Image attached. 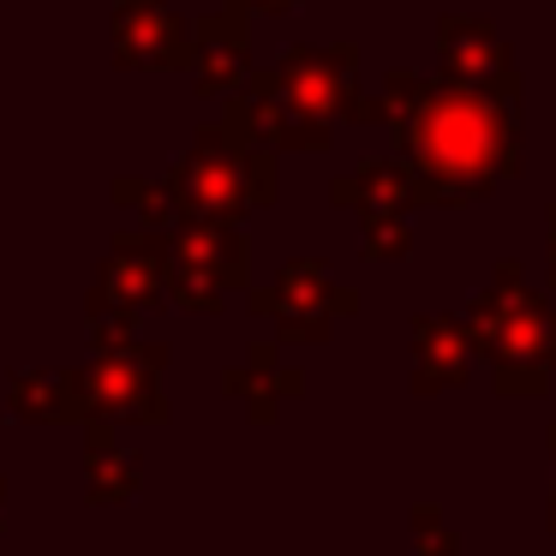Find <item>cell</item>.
<instances>
[{"label":"cell","mask_w":556,"mask_h":556,"mask_svg":"<svg viewBox=\"0 0 556 556\" xmlns=\"http://www.w3.org/2000/svg\"><path fill=\"white\" fill-rule=\"evenodd\" d=\"M109 49L121 73H174L192 66V25L174 0H114Z\"/></svg>","instance_id":"9"},{"label":"cell","mask_w":556,"mask_h":556,"mask_svg":"<svg viewBox=\"0 0 556 556\" xmlns=\"http://www.w3.org/2000/svg\"><path fill=\"white\" fill-rule=\"evenodd\" d=\"M233 7H240V13H293L300 0H233Z\"/></svg>","instance_id":"20"},{"label":"cell","mask_w":556,"mask_h":556,"mask_svg":"<svg viewBox=\"0 0 556 556\" xmlns=\"http://www.w3.org/2000/svg\"><path fill=\"white\" fill-rule=\"evenodd\" d=\"M0 508H7V491H0Z\"/></svg>","instance_id":"22"},{"label":"cell","mask_w":556,"mask_h":556,"mask_svg":"<svg viewBox=\"0 0 556 556\" xmlns=\"http://www.w3.org/2000/svg\"><path fill=\"white\" fill-rule=\"evenodd\" d=\"M168 305V245L156 233L132 228L114 233L109 257L97 264V281H90V341H132L138 317L162 312Z\"/></svg>","instance_id":"6"},{"label":"cell","mask_w":556,"mask_h":556,"mask_svg":"<svg viewBox=\"0 0 556 556\" xmlns=\"http://www.w3.org/2000/svg\"><path fill=\"white\" fill-rule=\"evenodd\" d=\"M168 300L192 317H216L228 293H252V240L233 222H180L168 233Z\"/></svg>","instance_id":"5"},{"label":"cell","mask_w":556,"mask_h":556,"mask_svg":"<svg viewBox=\"0 0 556 556\" xmlns=\"http://www.w3.org/2000/svg\"><path fill=\"white\" fill-rule=\"evenodd\" d=\"M138 491H144V460L121 448L114 425L85 419V496L97 508H126Z\"/></svg>","instance_id":"16"},{"label":"cell","mask_w":556,"mask_h":556,"mask_svg":"<svg viewBox=\"0 0 556 556\" xmlns=\"http://www.w3.org/2000/svg\"><path fill=\"white\" fill-rule=\"evenodd\" d=\"M407 336H413V365H407L413 395H448V389H467L472 341H467V324H460L455 312H419Z\"/></svg>","instance_id":"13"},{"label":"cell","mask_w":556,"mask_h":556,"mask_svg":"<svg viewBox=\"0 0 556 556\" xmlns=\"http://www.w3.org/2000/svg\"><path fill=\"white\" fill-rule=\"evenodd\" d=\"M437 66L448 85H503L515 78V42L491 13H443L437 18Z\"/></svg>","instance_id":"10"},{"label":"cell","mask_w":556,"mask_h":556,"mask_svg":"<svg viewBox=\"0 0 556 556\" xmlns=\"http://www.w3.org/2000/svg\"><path fill=\"white\" fill-rule=\"evenodd\" d=\"M407 527H413L419 556H455V551H460V539L448 532V520H443V508H437V503H413Z\"/></svg>","instance_id":"18"},{"label":"cell","mask_w":556,"mask_h":556,"mask_svg":"<svg viewBox=\"0 0 556 556\" xmlns=\"http://www.w3.org/2000/svg\"><path fill=\"white\" fill-rule=\"evenodd\" d=\"M544 448H551V503H544V520H551V532H556V425L544 431Z\"/></svg>","instance_id":"19"},{"label":"cell","mask_w":556,"mask_h":556,"mask_svg":"<svg viewBox=\"0 0 556 556\" xmlns=\"http://www.w3.org/2000/svg\"><path fill=\"white\" fill-rule=\"evenodd\" d=\"M222 389H228L233 401H245L252 425H276L281 419V401L305 395V371L281 359L276 341H252V348H245V359L222 371Z\"/></svg>","instance_id":"15"},{"label":"cell","mask_w":556,"mask_h":556,"mask_svg":"<svg viewBox=\"0 0 556 556\" xmlns=\"http://www.w3.org/2000/svg\"><path fill=\"white\" fill-rule=\"evenodd\" d=\"M359 245L371 264H395L413 252V222L407 216H359Z\"/></svg>","instance_id":"17"},{"label":"cell","mask_w":556,"mask_h":556,"mask_svg":"<svg viewBox=\"0 0 556 556\" xmlns=\"http://www.w3.org/2000/svg\"><path fill=\"white\" fill-rule=\"evenodd\" d=\"M7 413L18 425H85V377L78 365H25L7 383Z\"/></svg>","instance_id":"14"},{"label":"cell","mask_w":556,"mask_h":556,"mask_svg":"<svg viewBox=\"0 0 556 556\" xmlns=\"http://www.w3.org/2000/svg\"><path fill=\"white\" fill-rule=\"evenodd\" d=\"M186 73H192L198 97L228 102L252 78V13H240L233 0H222L216 13L198 18L192 25V66Z\"/></svg>","instance_id":"11"},{"label":"cell","mask_w":556,"mask_h":556,"mask_svg":"<svg viewBox=\"0 0 556 556\" xmlns=\"http://www.w3.org/2000/svg\"><path fill=\"white\" fill-rule=\"evenodd\" d=\"M527 85H448L431 73H389L377 90L383 126L395 132V156L431 186L437 210L472 204L520 174V114Z\"/></svg>","instance_id":"1"},{"label":"cell","mask_w":556,"mask_h":556,"mask_svg":"<svg viewBox=\"0 0 556 556\" xmlns=\"http://www.w3.org/2000/svg\"><path fill=\"white\" fill-rule=\"evenodd\" d=\"M162 186L174 192V204L186 210L192 222H233L252 216V210H269L281 192V174H276V156L264 144L240 132V126L222 114V121H204L192 132V144L180 150Z\"/></svg>","instance_id":"3"},{"label":"cell","mask_w":556,"mask_h":556,"mask_svg":"<svg viewBox=\"0 0 556 556\" xmlns=\"http://www.w3.org/2000/svg\"><path fill=\"white\" fill-rule=\"evenodd\" d=\"M467 341L491 365V389L503 401H539L556 377V305L527 281L515 257L491 269L472 288L467 312Z\"/></svg>","instance_id":"2"},{"label":"cell","mask_w":556,"mask_h":556,"mask_svg":"<svg viewBox=\"0 0 556 556\" xmlns=\"http://www.w3.org/2000/svg\"><path fill=\"white\" fill-rule=\"evenodd\" d=\"M544 245H551V276H556V204H551V222H544Z\"/></svg>","instance_id":"21"},{"label":"cell","mask_w":556,"mask_h":556,"mask_svg":"<svg viewBox=\"0 0 556 556\" xmlns=\"http://www.w3.org/2000/svg\"><path fill=\"white\" fill-rule=\"evenodd\" d=\"M245 312L276 329V348H317L341 317L359 312V288L336 281L317 257H288L269 288L245 293Z\"/></svg>","instance_id":"7"},{"label":"cell","mask_w":556,"mask_h":556,"mask_svg":"<svg viewBox=\"0 0 556 556\" xmlns=\"http://www.w3.org/2000/svg\"><path fill=\"white\" fill-rule=\"evenodd\" d=\"M329 198L353 216H407V210H437L431 186L407 168L401 156H365L353 174L329 180Z\"/></svg>","instance_id":"12"},{"label":"cell","mask_w":556,"mask_h":556,"mask_svg":"<svg viewBox=\"0 0 556 556\" xmlns=\"http://www.w3.org/2000/svg\"><path fill=\"white\" fill-rule=\"evenodd\" d=\"M168 348L162 341H102L97 359L78 365L85 377V407L102 425H168V395H162Z\"/></svg>","instance_id":"8"},{"label":"cell","mask_w":556,"mask_h":556,"mask_svg":"<svg viewBox=\"0 0 556 556\" xmlns=\"http://www.w3.org/2000/svg\"><path fill=\"white\" fill-rule=\"evenodd\" d=\"M264 78L300 121L324 132H336L341 121H383L377 97H359V42H293L276 66H264Z\"/></svg>","instance_id":"4"}]
</instances>
